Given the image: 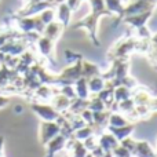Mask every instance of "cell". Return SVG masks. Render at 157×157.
<instances>
[{"mask_svg": "<svg viewBox=\"0 0 157 157\" xmlns=\"http://www.w3.org/2000/svg\"><path fill=\"white\" fill-rule=\"evenodd\" d=\"M54 18H55V11L54 10H44L43 13H41V15H40V21L43 22L44 25H47V24H50V22H52L54 21Z\"/></svg>", "mask_w": 157, "mask_h": 157, "instance_id": "cell-3", "label": "cell"}, {"mask_svg": "<svg viewBox=\"0 0 157 157\" xmlns=\"http://www.w3.org/2000/svg\"><path fill=\"white\" fill-rule=\"evenodd\" d=\"M55 15L58 17V22H59V24L65 28V26H68L69 22H71L72 10L68 7V4H66V3H61V4H58V8H57Z\"/></svg>", "mask_w": 157, "mask_h": 157, "instance_id": "cell-2", "label": "cell"}, {"mask_svg": "<svg viewBox=\"0 0 157 157\" xmlns=\"http://www.w3.org/2000/svg\"><path fill=\"white\" fill-rule=\"evenodd\" d=\"M88 2H90V6H91V13H90L84 19L78 21L73 28H75V29L84 28V29L88 32L91 40L98 46V44H99V43H98V39H97V25H98V21H99L101 17L112 15V14L106 10L105 2H103V0H88Z\"/></svg>", "mask_w": 157, "mask_h": 157, "instance_id": "cell-1", "label": "cell"}]
</instances>
